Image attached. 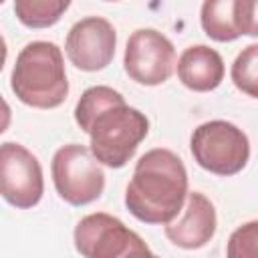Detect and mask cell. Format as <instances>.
Here are the masks:
<instances>
[{
  "instance_id": "1",
  "label": "cell",
  "mask_w": 258,
  "mask_h": 258,
  "mask_svg": "<svg viewBox=\"0 0 258 258\" xmlns=\"http://www.w3.org/2000/svg\"><path fill=\"white\" fill-rule=\"evenodd\" d=\"M187 171L177 153L165 147L145 151L125 189V206L143 224L167 226L187 200Z\"/></svg>"
},
{
  "instance_id": "2",
  "label": "cell",
  "mask_w": 258,
  "mask_h": 258,
  "mask_svg": "<svg viewBox=\"0 0 258 258\" xmlns=\"http://www.w3.org/2000/svg\"><path fill=\"white\" fill-rule=\"evenodd\" d=\"M10 89L16 99L34 109H56L69 95L62 50L48 40L28 42L16 56Z\"/></svg>"
},
{
  "instance_id": "3",
  "label": "cell",
  "mask_w": 258,
  "mask_h": 258,
  "mask_svg": "<svg viewBox=\"0 0 258 258\" xmlns=\"http://www.w3.org/2000/svg\"><path fill=\"white\" fill-rule=\"evenodd\" d=\"M91 153L107 167H123L149 133L145 113L129 107L125 99L105 107L89 127Z\"/></svg>"
},
{
  "instance_id": "4",
  "label": "cell",
  "mask_w": 258,
  "mask_h": 258,
  "mask_svg": "<svg viewBox=\"0 0 258 258\" xmlns=\"http://www.w3.org/2000/svg\"><path fill=\"white\" fill-rule=\"evenodd\" d=\"M196 163L216 175H236L250 159L248 135L234 123L214 119L198 125L189 137Z\"/></svg>"
},
{
  "instance_id": "5",
  "label": "cell",
  "mask_w": 258,
  "mask_h": 258,
  "mask_svg": "<svg viewBox=\"0 0 258 258\" xmlns=\"http://www.w3.org/2000/svg\"><path fill=\"white\" fill-rule=\"evenodd\" d=\"M50 175L56 194L71 206H87L101 198L105 173L89 147L69 143L54 151Z\"/></svg>"
},
{
  "instance_id": "6",
  "label": "cell",
  "mask_w": 258,
  "mask_h": 258,
  "mask_svg": "<svg viewBox=\"0 0 258 258\" xmlns=\"http://www.w3.org/2000/svg\"><path fill=\"white\" fill-rule=\"evenodd\" d=\"M175 67L173 42L159 30L139 28L129 36L123 54V69L131 81L145 87H157L173 75Z\"/></svg>"
},
{
  "instance_id": "7",
  "label": "cell",
  "mask_w": 258,
  "mask_h": 258,
  "mask_svg": "<svg viewBox=\"0 0 258 258\" xmlns=\"http://www.w3.org/2000/svg\"><path fill=\"white\" fill-rule=\"evenodd\" d=\"M0 194L18 208H34L44 194V175L38 157L20 143L6 141L0 147Z\"/></svg>"
},
{
  "instance_id": "8",
  "label": "cell",
  "mask_w": 258,
  "mask_h": 258,
  "mask_svg": "<svg viewBox=\"0 0 258 258\" xmlns=\"http://www.w3.org/2000/svg\"><path fill=\"white\" fill-rule=\"evenodd\" d=\"M75 248L83 258H127L143 238L127 228L119 218L97 212L75 226Z\"/></svg>"
},
{
  "instance_id": "9",
  "label": "cell",
  "mask_w": 258,
  "mask_h": 258,
  "mask_svg": "<svg viewBox=\"0 0 258 258\" xmlns=\"http://www.w3.org/2000/svg\"><path fill=\"white\" fill-rule=\"evenodd\" d=\"M117 46V32L103 16H87L75 22L64 40V52L81 71L95 73L111 64Z\"/></svg>"
},
{
  "instance_id": "10",
  "label": "cell",
  "mask_w": 258,
  "mask_h": 258,
  "mask_svg": "<svg viewBox=\"0 0 258 258\" xmlns=\"http://www.w3.org/2000/svg\"><path fill=\"white\" fill-rule=\"evenodd\" d=\"M216 208L202 191H189L181 214L165 226V236L171 244L183 250L204 248L216 234Z\"/></svg>"
},
{
  "instance_id": "11",
  "label": "cell",
  "mask_w": 258,
  "mask_h": 258,
  "mask_svg": "<svg viewBox=\"0 0 258 258\" xmlns=\"http://www.w3.org/2000/svg\"><path fill=\"white\" fill-rule=\"evenodd\" d=\"M177 79L196 93H208L224 81V60L220 52L208 44L187 46L177 58Z\"/></svg>"
},
{
  "instance_id": "12",
  "label": "cell",
  "mask_w": 258,
  "mask_h": 258,
  "mask_svg": "<svg viewBox=\"0 0 258 258\" xmlns=\"http://www.w3.org/2000/svg\"><path fill=\"white\" fill-rule=\"evenodd\" d=\"M236 0H206L202 4L200 22L204 32L216 42H232L240 36L234 18Z\"/></svg>"
},
{
  "instance_id": "13",
  "label": "cell",
  "mask_w": 258,
  "mask_h": 258,
  "mask_svg": "<svg viewBox=\"0 0 258 258\" xmlns=\"http://www.w3.org/2000/svg\"><path fill=\"white\" fill-rule=\"evenodd\" d=\"M69 6V0H16L14 14L28 28H48L60 20Z\"/></svg>"
},
{
  "instance_id": "14",
  "label": "cell",
  "mask_w": 258,
  "mask_h": 258,
  "mask_svg": "<svg viewBox=\"0 0 258 258\" xmlns=\"http://www.w3.org/2000/svg\"><path fill=\"white\" fill-rule=\"evenodd\" d=\"M121 99H123V95H121L119 91L107 87V85L89 87V89L81 95V99L77 101V107H75V121H77V125L81 127V131L87 133L89 127H91V123H93V119H95L105 107H109V105H113V103H117V101H121Z\"/></svg>"
},
{
  "instance_id": "15",
  "label": "cell",
  "mask_w": 258,
  "mask_h": 258,
  "mask_svg": "<svg viewBox=\"0 0 258 258\" xmlns=\"http://www.w3.org/2000/svg\"><path fill=\"white\" fill-rule=\"evenodd\" d=\"M230 77L238 91L258 99V42L248 44L240 50V54L232 62Z\"/></svg>"
},
{
  "instance_id": "16",
  "label": "cell",
  "mask_w": 258,
  "mask_h": 258,
  "mask_svg": "<svg viewBox=\"0 0 258 258\" xmlns=\"http://www.w3.org/2000/svg\"><path fill=\"white\" fill-rule=\"evenodd\" d=\"M226 258H258V220L246 222L230 234Z\"/></svg>"
},
{
  "instance_id": "17",
  "label": "cell",
  "mask_w": 258,
  "mask_h": 258,
  "mask_svg": "<svg viewBox=\"0 0 258 258\" xmlns=\"http://www.w3.org/2000/svg\"><path fill=\"white\" fill-rule=\"evenodd\" d=\"M234 18L240 34L258 36V0H236Z\"/></svg>"
},
{
  "instance_id": "18",
  "label": "cell",
  "mask_w": 258,
  "mask_h": 258,
  "mask_svg": "<svg viewBox=\"0 0 258 258\" xmlns=\"http://www.w3.org/2000/svg\"><path fill=\"white\" fill-rule=\"evenodd\" d=\"M127 258H159V256H155V254L149 250V246L143 242V244H139V246H137V248H135Z\"/></svg>"
}]
</instances>
